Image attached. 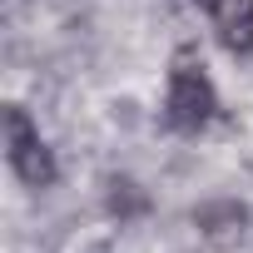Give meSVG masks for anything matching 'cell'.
I'll list each match as a JSON object with an SVG mask.
<instances>
[{
	"label": "cell",
	"mask_w": 253,
	"mask_h": 253,
	"mask_svg": "<svg viewBox=\"0 0 253 253\" xmlns=\"http://www.w3.org/2000/svg\"><path fill=\"white\" fill-rule=\"evenodd\" d=\"M109 209L124 218V213H139L144 209V194L129 184V179H109Z\"/></svg>",
	"instance_id": "cell-5"
},
{
	"label": "cell",
	"mask_w": 253,
	"mask_h": 253,
	"mask_svg": "<svg viewBox=\"0 0 253 253\" xmlns=\"http://www.w3.org/2000/svg\"><path fill=\"white\" fill-rule=\"evenodd\" d=\"M5 149H10V169L30 189H50L55 184V154L45 149L40 129L30 124V114L20 104H5Z\"/></svg>",
	"instance_id": "cell-2"
},
{
	"label": "cell",
	"mask_w": 253,
	"mask_h": 253,
	"mask_svg": "<svg viewBox=\"0 0 253 253\" xmlns=\"http://www.w3.org/2000/svg\"><path fill=\"white\" fill-rule=\"evenodd\" d=\"M209 15L228 55H253V0H209Z\"/></svg>",
	"instance_id": "cell-3"
},
{
	"label": "cell",
	"mask_w": 253,
	"mask_h": 253,
	"mask_svg": "<svg viewBox=\"0 0 253 253\" xmlns=\"http://www.w3.org/2000/svg\"><path fill=\"white\" fill-rule=\"evenodd\" d=\"M194 5H204V10H209V0H194Z\"/></svg>",
	"instance_id": "cell-6"
},
{
	"label": "cell",
	"mask_w": 253,
	"mask_h": 253,
	"mask_svg": "<svg viewBox=\"0 0 253 253\" xmlns=\"http://www.w3.org/2000/svg\"><path fill=\"white\" fill-rule=\"evenodd\" d=\"M213 109H218V94H213V80H209L199 50H179L174 65H169V99H164L169 129L199 134L204 124L213 119Z\"/></svg>",
	"instance_id": "cell-1"
},
{
	"label": "cell",
	"mask_w": 253,
	"mask_h": 253,
	"mask_svg": "<svg viewBox=\"0 0 253 253\" xmlns=\"http://www.w3.org/2000/svg\"><path fill=\"white\" fill-rule=\"evenodd\" d=\"M194 223L204 228V238H209V243L228 248V243H238V238H243V228H248V209H243L238 199H218V204H204V209L194 213Z\"/></svg>",
	"instance_id": "cell-4"
}]
</instances>
